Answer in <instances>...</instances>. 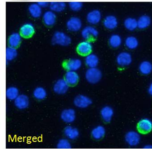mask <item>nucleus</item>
Returning <instances> with one entry per match:
<instances>
[{"instance_id":"nucleus-1","label":"nucleus","mask_w":152,"mask_h":149,"mask_svg":"<svg viewBox=\"0 0 152 149\" xmlns=\"http://www.w3.org/2000/svg\"><path fill=\"white\" fill-rule=\"evenodd\" d=\"M85 78L88 82L91 84H96L102 78V73L96 67L90 68L86 71Z\"/></svg>"},{"instance_id":"nucleus-2","label":"nucleus","mask_w":152,"mask_h":149,"mask_svg":"<svg viewBox=\"0 0 152 149\" xmlns=\"http://www.w3.org/2000/svg\"><path fill=\"white\" fill-rule=\"evenodd\" d=\"M52 42L54 45L68 46L71 44L72 39L69 36L61 31H57L52 37Z\"/></svg>"},{"instance_id":"nucleus-3","label":"nucleus","mask_w":152,"mask_h":149,"mask_svg":"<svg viewBox=\"0 0 152 149\" xmlns=\"http://www.w3.org/2000/svg\"><path fill=\"white\" fill-rule=\"evenodd\" d=\"M92 45L88 40L82 41L77 47V51L79 55L86 56L91 53Z\"/></svg>"},{"instance_id":"nucleus-4","label":"nucleus","mask_w":152,"mask_h":149,"mask_svg":"<svg viewBox=\"0 0 152 149\" xmlns=\"http://www.w3.org/2000/svg\"><path fill=\"white\" fill-rule=\"evenodd\" d=\"M118 65L121 67L129 65L132 61V55L127 52H123L119 54L116 59Z\"/></svg>"},{"instance_id":"nucleus-5","label":"nucleus","mask_w":152,"mask_h":149,"mask_svg":"<svg viewBox=\"0 0 152 149\" xmlns=\"http://www.w3.org/2000/svg\"><path fill=\"white\" fill-rule=\"evenodd\" d=\"M137 129L141 134H148L152 131V121L148 118L142 119L138 122Z\"/></svg>"},{"instance_id":"nucleus-6","label":"nucleus","mask_w":152,"mask_h":149,"mask_svg":"<svg viewBox=\"0 0 152 149\" xmlns=\"http://www.w3.org/2000/svg\"><path fill=\"white\" fill-rule=\"evenodd\" d=\"M74 104L78 108H86L91 104L92 100L87 96L80 94L75 98Z\"/></svg>"},{"instance_id":"nucleus-7","label":"nucleus","mask_w":152,"mask_h":149,"mask_svg":"<svg viewBox=\"0 0 152 149\" xmlns=\"http://www.w3.org/2000/svg\"><path fill=\"white\" fill-rule=\"evenodd\" d=\"M69 85L64 79H60L55 83L53 91L58 94H64L69 89Z\"/></svg>"},{"instance_id":"nucleus-8","label":"nucleus","mask_w":152,"mask_h":149,"mask_svg":"<svg viewBox=\"0 0 152 149\" xmlns=\"http://www.w3.org/2000/svg\"><path fill=\"white\" fill-rule=\"evenodd\" d=\"M82 23L81 20L77 17H72L66 23V28L70 31L76 32L81 28Z\"/></svg>"},{"instance_id":"nucleus-9","label":"nucleus","mask_w":152,"mask_h":149,"mask_svg":"<svg viewBox=\"0 0 152 149\" xmlns=\"http://www.w3.org/2000/svg\"><path fill=\"white\" fill-rule=\"evenodd\" d=\"M126 142L130 146H136L140 142V135L137 132L130 131L127 132L125 135Z\"/></svg>"},{"instance_id":"nucleus-10","label":"nucleus","mask_w":152,"mask_h":149,"mask_svg":"<svg viewBox=\"0 0 152 149\" xmlns=\"http://www.w3.org/2000/svg\"><path fill=\"white\" fill-rule=\"evenodd\" d=\"M61 117L63 121L71 124L76 119V112L73 109H64L61 113Z\"/></svg>"},{"instance_id":"nucleus-11","label":"nucleus","mask_w":152,"mask_h":149,"mask_svg":"<svg viewBox=\"0 0 152 149\" xmlns=\"http://www.w3.org/2000/svg\"><path fill=\"white\" fill-rule=\"evenodd\" d=\"M82 66L81 60L78 59H72L64 62V66L68 71H76L79 69Z\"/></svg>"},{"instance_id":"nucleus-12","label":"nucleus","mask_w":152,"mask_h":149,"mask_svg":"<svg viewBox=\"0 0 152 149\" xmlns=\"http://www.w3.org/2000/svg\"><path fill=\"white\" fill-rule=\"evenodd\" d=\"M81 35L84 39L89 40L93 38H96L99 35V31L96 28L93 26H88L85 27L82 31Z\"/></svg>"},{"instance_id":"nucleus-13","label":"nucleus","mask_w":152,"mask_h":149,"mask_svg":"<svg viewBox=\"0 0 152 149\" xmlns=\"http://www.w3.org/2000/svg\"><path fill=\"white\" fill-rule=\"evenodd\" d=\"M35 31V28L33 24L28 23L21 26L20 29V34L23 38H31Z\"/></svg>"},{"instance_id":"nucleus-14","label":"nucleus","mask_w":152,"mask_h":149,"mask_svg":"<svg viewBox=\"0 0 152 149\" xmlns=\"http://www.w3.org/2000/svg\"><path fill=\"white\" fill-rule=\"evenodd\" d=\"M102 19V14L99 10H94L88 13L86 16L87 22L90 24H96Z\"/></svg>"},{"instance_id":"nucleus-15","label":"nucleus","mask_w":152,"mask_h":149,"mask_svg":"<svg viewBox=\"0 0 152 149\" xmlns=\"http://www.w3.org/2000/svg\"><path fill=\"white\" fill-rule=\"evenodd\" d=\"M14 104L20 110L26 109L29 105V99L26 94H20L14 100Z\"/></svg>"},{"instance_id":"nucleus-16","label":"nucleus","mask_w":152,"mask_h":149,"mask_svg":"<svg viewBox=\"0 0 152 149\" xmlns=\"http://www.w3.org/2000/svg\"><path fill=\"white\" fill-rule=\"evenodd\" d=\"M64 79L69 86H74L79 81V76L74 71H68L64 76Z\"/></svg>"},{"instance_id":"nucleus-17","label":"nucleus","mask_w":152,"mask_h":149,"mask_svg":"<svg viewBox=\"0 0 152 149\" xmlns=\"http://www.w3.org/2000/svg\"><path fill=\"white\" fill-rule=\"evenodd\" d=\"M56 20V14L52 11H47L44 13L43 21L45 25L47 26H52L55 24Z\"/></svg>"},{"instance_id":"nucleus-18","label":"nucleus","mask_w":152,"mask_h":149,"mask_svg":"<svg viewBox=\"0 0 152 149\" xmlns=\"http://www.w3.org/2000/svg\"><path fill=\"white\" fill-rule=\"evenodd\" d=\"M103 24L107 29L113 30L115 29L118 25V21L116 16L108 15L104 19Z\"/></svg>"},{"instance_id":"nucleus-19","label":"nucleus","mask_w":152,"mask_h":149,"mask_svg":"<svg viewBox=\"0 0 152 149\" xmlns=\"http://www.w3.org/2000/svg\"><path fill=\"white\" fill-rule=\"evenodd\" d=\"M100 115L102 120L105 122H110L114 115V110L111 107L108 106L104 107L101 110Z\"/></svg>"},{"instance_id":"nucleus-20","label":"nucleus","mask_w":152,"mask_h":149,"mask_svg":"<svg viewBox=\"0 0 152 149\" xmlns=\"http://www.w3.org/2000/svg\"><path fill=\"white\" fill-rule=\"evenodd\" d=\"M151 24V19L149 16L143 15L137 20V28L140 29H144L148 28Z\"/></svg>"},{"instance_id":"nucleus-21","label":"nucleus","mask_w":152,"mask_h":149,"mask_svg":"<svg viewBox=\"0 0 152 149\" xmlns=\"http://www.w3.org/2000/svg\"><path fill=\"white\" fill-rule=\"evenodd\" d=\"M64 134L66 137L71 140H74L79 137V132L76 128L71 126H67L64 129Z\"/></svg>"},{"instance_id":"nucleus-22","label":"nucleus","mask_w":152,"mask_h":149,"mask_svg":"<svg viewBox=\"0 0 152 149\" xmlns=\"http://www.w3.org/2000/svg\"><path fill=\"white\" fill-rule=\"evenodd\" d=\"M21 36L18 33H13L9 36L8 44L9 46L13 48H17L20 44L21 41Z\"/></svg>"},{"instance_id":"nucleus-23","label":"nucleus","mask_w":152,"mask_h":149,"mask_svg":"<svg viewBox=\"0 0 152 149\" xmlns=\"http://www.w3.org/2000/svg\"><path fill=\"white\" fill-rule=\"evenodd\" d=\"M85 63L89 68L96 67L99 63V59L96 55L90 53L85 58Z\"/></svg>"},{"instance_id":"nucleus-24","label":"nucleus","mask_w":152,"mask_h":149,"mask_svg":"<svg viewBox=\"0 0 152 149\" xmlns=\"http://www.w3.org/2000/svg\"><path fill=\"white\" fill-rule=\"evenodd\" d=\"M105 134V129L102 125H99L94 128L91 132L92 137L96 140H99L103 138Z\"/></svg>"},{"instance_id":"nucleus-25","label":"nucleus","mask_w":152,"mask_h":149,"mask_svg":"<svg viewBox=\"0 0 152 149\" xmlns=\"http://www.w3.org/2000/svg\"><path fill=\"white\" fill-rule=\"evenodd\" d=\"M28 12L30 15L35 18H39L41 15V7L38 3L31 4L28 7Z\"/></svg>"},{"instance_id":"nucleus-26","label":"nucleus","mask_w":152,"mask_h":149,"mask_svg":"<svg viewBox=\"0 0 152 149\" xmlns=\"http://www.w3.org/2000/svg\"><path fill=\"white\" fill-rule=\"evenodd\" d=\"M124 26L129 31H134L137 28V20L133 17H128L124 21Z\"/></svg>"},{"instance_id":"nucleus-27","label":"nucleus","mask_w":152,"mask_h":149,"mask_svg":"<svg viewBox=\"0 0 152 149\" xmlns=\"http://www.w3.org/2000/svg\"><path fill=\"white\" fill-rule=\"evenodd\" d=\"M125 44L126 47L130 50H134L138 46V41L136 37L129 36L125 41Z\"/></svg>"},{"instance_id":"nucleus-28","label":"nucleus","mask_w":152,"mask_h":149,"mask_svg":"<svg viewBox=\"0 0 152 149\" xmlns=\"http://www.w3.org/2000/svg\"><path fill=\"white\" fill-rule=\"evenodd\" d=\"M139 71L144 75H148L152 71V64L148 61L142 62L139 66Z\"/></svg>"},{"instance_id":"nucleus-29","label":"nucleus","mask_w":152,"mask_h":149,"mask_svg":"<svg viewBox=\"0 0 152 149\" xmlns=\"http://www.w3.org/2000/svg\"><path fill=\"white\" fill-rule=\"evenodd\" d=\"M122 42L121 37L118 34H113L109 39V44L113 48L119 47L122 44Z\"/></svg>"},{"instance_id":"nucleus-30","label":"nucleus","mask_w":152,"mask_h":149,"mask_svg":"<svg viewBox=\"0 0 152 149\" xmlns=\"http://www.w3.org/2000/svg\"><path fill=\"white\" fill-rule=\"evenodd\" d=\"M50 9L53 12H61L66 8V4L63 2H52L49 3Z\"/></svg>"},{"instance_id":"nucleus-31","label":"nucleus","mask_w":152,"mask_h":149,"mask_svg":"<svg viewBox=\"0 0 152 149\" xmlns=\"http://www.w3.org/2000/svg\"><path fill=\"white\" fill-rule=\"evenodd\" d=\"M19 90L17 87L11 86L6 91V97L10 100H15L19 96Z\"/></svg>"},{"instance_id":"nucleus-32","label":"nucleus","mask_w":152,"mask_h":149,"mask_svg":"<svg viewBox=\"0 0 152 149\" xmlns=\"http://www.w3.org/2000/svg\"><path fill=\"white\" fill-rule=\"evenodd\" d=\"M33 95L36 99L42 100L46 97L47 92L43 87H37L34 91Z\"/></svg>"},{"instance_id":"nucleus-33","label":"nucleus","mask_w":152,"mask_h":149,"mask_svg":"<svg viewBox=\"0 0 152 149\" xmlns=\"http://www.w3.org/2000/svg\"><path fill=\"white\" fill-rule=\"evenodd\" d=\"M6 55L7 61H11L16 58L18 56V51L15 48L9 46L6 49Z\"/></svg>"},{"instance_id":"nucleus-34","label":"nucleus","mask_w":152,"mask_h":149,"mask_svg":"<svg viewBox=\"0 0 152 149\" xmlns=\"http://www.w3.org/2000/svg\"><path fill=\"white\" fill-rule=\"evenodd\" d=\"M57 148L58 149H71V145L69 141L66 139H61L57 143Z\"/></svg>"},{"instance_id":"nucleus-35","label":"nucleus","mask_w":152,"mask_h":149,"mask_svg":"<svg viewBox=\"0 0 152 149\" xmlns=\"http://www.w3.org/2000/svg\"><path fill=\"white\" fill-rule=\"evenodd\" d=\"M69 7L71 10L74 11H78L81 9L83 7V3L82 2L77 1L69 2Z\"/></svg>"},{"instance_id":"nucleus-36","label":"nucleus","mask_w":152,"mask_h":149,"mask_svg":"<svg viewBox=\"0 0 152 149\" xmlns=\"http://www.w3.org/2000/svg\"><path fill=\"white\" fill-rule=\"evenodd\" d=\"M38 3V5L40 6V7H41V8H44V7H46L47 6L49 5L48 2H44V1H42V2H39Z\"/></svg>"},{"instance_id":"nucleus-37","label":"nucleus","mask_w":152,"mask_h":149,"mask_svg":"<svg viewBox=\"0 0 152 149\" xmlns=\"http://www.w3.org/2000/svg\"><path fill=\"white\" fill-rule=\"evenodd\" d=\"M148 92L151 95H152V84H151L149 86V89H148Z\"/></svg>"},{"instance_id":"nucleus-38","label":"nucleus","mask_w":152,"mask_h":149,"mask_svg":"<svg viewBox=\"0 0 152 149\" xmlns=\"http://www.w3.org/2000/svg\"><path fill=\"white\" fill-rule=\"evenodd\" d=\"M145 149H152V145H147L146 146H145V147H143Z\"/></svg>"}]
</instances>
